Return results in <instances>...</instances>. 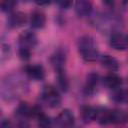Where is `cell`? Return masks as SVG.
<instances>
[{"label":"cell","instance_id":"30bf717a","mask_svg":"<svg viewBox=\"0 0 128 128\" xmlns=\"http://www.w3.org/2000/svg\"><path fill=\"white\" fill-rule=\"evenodd\" d=\"M45 23H46V17L42 11L35 10L32 12L30 17V25L32 28L41 29L45 26Z\"/></svg>","mask_w":128,"mask_h":128},{"label":"cell","instance_id":"e0dca14e","mask_svg":"<svg viewBox=\"0 0 128 128\" xmlns=\"http://www.w3.org/2000/svg\"><path fill=\"white\" fill-rule=\"evenodd\" d=\"M112 98L117 103L128 104V90H126V89H117L113 93Z\"/></svg>","mask_w":128,"mask_h":128},{"label":"cell","instance_id":"9c48e42d","mask_svg":"<svg viewBox=\"0 0 128 128\" xmlns=\"http://www.w3.org/2000/svg\"><path fill=\"white\" fill-rule=\"evenodd\" d=\"M75 12L78 17H87L92 11V3L86 0H80L75 3Z\"/></svg>","mask_w":128,"mask_h":128},{"label":"cell","instance_id":"44dd1931","mask_svg":"<svg viewBox=\"0 0 128 128\" xmlns=\"http://www.w3.org/2000/svg\"><path fill=\"white\" fill-rule=\"evenodd\" d=\"M18 53H19L20 59H22V60H28L30 58V55H31V51L30 50L22 49V48H19Z\"/></svg>","mask_w":128,"mask_h":128},{"label":"cell","instance_id":"6da1fadb","mask_svg":"<svg viewBox=\"0 0 128 128\" xmlns=\"http://www.w3.org/2000/svg\"><path fill=\"white\" fill-rule=\"evenodd\" d=\"M77 48L80 56L86 62H93L99 56L96 43L93 37L90 35H84L80 37L77 42Z\"/></svg>","mask_w":128,"mask_h":128},{"label":"cell","instance_id":"8992f818","mask_svg":"<svg viewBox=\"0 0 128 128\" xmlns=\"http://www.w3.org/2000/svg\"><path fill=\"white\" fill-rule=\"evenodd\" d=\"M110 46L115 50H125L128 48V36L121 32H114L110 37Z\"/></svg>","mask_w":128,"mask_h":128},{"label":"cell","instance_id":"d4e9b609","mask_svg":"<svg viewBox=\"0 0 128 128\" xmlns=\"http://www.w3.org/2000/svg\"><path fill=\"white\" fill-rule=\"evenodd\" d=\"M38 5H48L50 2H36Z\"/></svg>","mask_w":128,"mask_h":128},{"label":"cell","instance_id":"7402d4cb","mask_svg":"<svg viewBox=\"0 0 128 128\" xmlns=\"http://www.w3.org/2000/svg\"><path fill=\"white\" fill-rule=\"evenodd\" d=\"M17 128H30L27 118H18Z\"/></svg>","mask_w":128,"mask_h":128},{"label":"cell","instance_id":"5b68a950","mask_svg":"<svg viewBox=\"0 0 128 128\" xmlns=\"http://www.w3.org/2000/svg\"><path fill=\"white\" fill-rule=\"evenodd\" d=\"M75 122L73 113L69 109L62 110L56 117V124L60 128H72Z\"/></svg>","mask_w":128,"mask_h":128},{"label":"cell","instance_id":"7c38bea8","mask_svg":"<svg viewBox=\"0 0 128 128\" xmlns=\"http://www.w3.org/2000/svg\"><path fill=\"white\" fill-rule=\"evenodd\" d=\"M25 22H26V15L20 11L13 12L12 14H10L7 20L8 26L11 28H18L22 26Z\"/></svg>","mask_w":128,"mask_h":128},{"label":"cell","instance_id":"ba28073f","mask_svg":"<svg viewBox=\"0 0 128 128\" xmlns=\"http://www.w3.org/2000/svg\"><path fill=\"white\" fill-rule=\"evenodd\" d=\"M25 73L27 76L35 81L43 80L45 77V70L42 65L35 64V65H27L25 67Z\"/></svg>","mask_w":128,"mask_h":128},{"label":"cell","instance_id":"52a82bcc","mask_svg":"<svg viewBox=\"0 0 128 128\" xmlns=\"http://www.w3.org/2000/svg\"><path fill=\"white\" fill-rule=\"evenodd\" d=\"M51 64L53 68L55 69L56 73L60 72H65V62H66V57L65 53L62 50L56 51L52 56H51Z\"/></svg>","mask_w":128,"mask_h":128},{"label":"cell","instance_id":"277c9868","mask_svg":"<svg viewBox=\"0 0 128 128\" xmlns=\"http://www.w3.org/2000/svg\"><path fill=\"white\" fill-rule=\"evenodd\" d=\"M18 44H19V48L27 49L31 51L37 44V36L34 32L30 30H25L19 35Z\"/></svg>","mask_w":128,"mask_h":128},{"label":"cell","instance_id":"ac0fdd59","mask_svg":"<svg viewBox=\"0 0 128 128\" xmlns=\"http://www.w3.org/2000/svg\"><path fill=\"white\" fill-rule=\"evenodd\" d=\"M31 110H32V108L29 107L27 105V103L21 102L15 112H16V115L18 116V118H28V117H31Z\"/></svg>","mask_w":128,"mask_h":128},{"label":"cell","instance_id":"cb8c5ba5","mask_svg":"<svg viewBox=\"0 0 128 128\" xmlns=\"http://www.w3.org/2000/svg\"><path fill=\"white\" fill-rule=\"evenodd\" d=\"M57 4L59 5V7L61 9H68L72 5V2L71 1H61V2H58Z\"/></svg>","mask_w":128,"mask_h":128},{"label":"cell","instance_id":"3957f363","mask_svg":"<svg viewBox=\"0 0 128 128\" xmlns=\"http://www.w3.org/2000/svg\"><path fill=\"white\" fill-rule=\"evenodd\" d=\"M20 80L21 79L16 77L14 79L9 78V80L7 79V80L4 81V85H3V95H4V97L7 96L8 99L16 97V95L22 90V87H23V84L20 82Z\"/></svg>","mask_w":128,"mask_h":128},{"label":"cell","instance_id":"5bb4252c","mask_svg":"<svg viewBox=\"0 0 128 128\" xmlns=\"http://www.w3.org/2000/svg\"><path fill=\"white\" fill-rule=\"evenodd\" d=\"M100 62L103 67H105L107 70L114 72L119 69V62L110 55H102L100 57Z\"/></svg>","mask_w":128,"mask_h":128},{"label":"cell","instance_id":"7a4b0ae2","mask_svg":"<svg viewBox=\"0 0 128 128\" xmlns=\"http://www.w3.org/2000/svg\"><path fill=\"white\" fill-rule=\"evenodd\" d=\"M42 101L50 108H57L61 104V96L58 90L52 85H46L41 92Z\"/></svg>","mask_w":128,"mask_h":128},{"label":"cell","instance_id":"8fae6325","mask_svg":"<svg viewBox=\"0 0 128 128\" xmlns=\"http://www.w3.org/2000/svg\"><path fill=\"white\" fill-rule=\"evenodd\" d=\"M104 85L106 87H108L109 89H113V90H117L119 89V87L122 84V79L119 75H117L114 72H110L108 73L105 77H104Z\"/></svg>","mask_w":128,"mask_h":128},{"label":"cell","instance_id":"603a6c76","mask_svg":"<svg viewBox=\"0 0 128 128\" xmlns=\"http://www.w3.org/2000/svg\"><path fill=\"white\" fill-rule=\"evenodd\" d=\"M0 128H13V125H12V123H11L10 120H8V119H3V120L1 121Z\"/></svg>","mask_w":128,"mask_h":128},{"label":"cell","instance_id":"2e32d148","mask_svg":"<svg viewBox=\"0 0 128 128\" xmlns=\"http://www.w3.org/2000/svg\"><path fill=\"white\" fill-rule=\"evenodd\" d=\"M98 80H99V76L95 72H91L90 74L87 75L86 85H85V90L87 93H93L94 92V89L97 86Z\"/></svg>","mask_w":128,"mask_h":128},{"label":"cell","instance_id":"ffe728a7","mask_svg":"<svg viewBox=\"0 0 128 128\" xmlns=\"http://www.w3.org/2000/svg\"><path fill=\"white\" fill-rule=\"evenodd\" d=\"M16 2L12 1V0H8V1H3L1 3V9L4 12H10L13 10V8L15 7Z\"/></svg>","mask_w":128,"mask_h":128},{"label":"cell","instance_id":"d6986e66","mask_svg":"<svg viewBox=\"0 0 128 128\" xmlns=\"http://www.w3.org/2000/svg\"><path fill=\"white\" fill-rule=\"evenodd\" d=\"M37 119H38V128H53L50 118L46 116L44 113L41 114Z\"/></svg>","mask_w":128,"mask_h":128},{"label":"cell","instance_id":"9a60e30c","mask_svg":"<svg viewBox=\"0 0 128 128\" xmlns=\"http://www.w3.org/2000/svg\"><path fill=\"white\" fill-rule=\"evenodd\" d=\"M127 120H128V114L125 111H122L119 109L110 110V124L124 123Z\"/></svg>","mask_w":128,"mask_h":128},{"label":"cell","instance_id":"4fadbf2b","mask_svg":"<svg viewBox=\"0 0 128 128\" xmlns=\"http://www.w3.org/2000/svg\"><path fill=\"white\" fill-rule=\"evenodd\" d=\"M98 108H95L93 106H83L81 108V118L85 123H90L94 120H96L97 117Z\"/></svg>","mask_w":128,"mask_h":128}]
</instances>
